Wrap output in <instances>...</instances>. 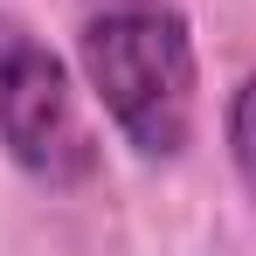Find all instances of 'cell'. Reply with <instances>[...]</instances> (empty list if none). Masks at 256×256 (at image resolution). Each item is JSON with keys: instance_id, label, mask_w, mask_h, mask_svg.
<instances>
[{"instance_id": "1", "label": "cell", "mask_w": 256, "mask_h": 256, "mask_svg": "<svg viewBox=\"0 0 256 256\" xmlns=\"http://www.w3.org/2000/svg\"><path fill=\"white\" fill-rule=\"evenodd\" d=\"M76 62L111 132L138 160H180L201 118V56L173 0H90L76 21Z\"/></svg>"}, {"instance_id": "2", "label": "cell", "mask_w": 256, "mask_h": 256, "mask_svg": "<svg viewBox=\"0 0 256 256\" xmlns=\"http://www.w3.org/2000/svg\"><path fill=\"white\" fill-rule=\"evenodd\" d=\"M0 152L35 187H84L97 173V138L62 56L14 14H0Z\"/></svg>"}, {"instance_id": "3", "label": "cell", "mask_w": 256, "mask_h": 256, "mask_svg": "<svg viewBox=\"0 0 256 256\" xmlns=\"http://www.w3.org/2000/svg\"><path fill=\"white\" fill-rule=\"evenodd\" d=\"M222 132H228V166H236V180H242V194L256 201V70L228 90V118H222Z\"/></svg>"}]
</instances>
